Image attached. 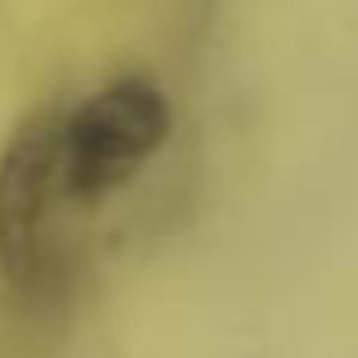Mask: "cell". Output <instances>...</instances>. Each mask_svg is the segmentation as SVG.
I'll list each match as a JSON object with an SVG mask.
<instances>
[{
	"label": "cell",
	"mask_w": 358,
	"mask_h": 358,
	"mask_svg": "<svg viewBox=\"0 0 358 358\" xmlns=\"http://www.w3.org/2000/svg\"><path fill=\"white\" fill-rule=\"evenodd\" d=\"M173 131L168 96L145 78H118L59 114V195L109 200L164 150Z\"/></svg>",
	"instance_id": "1"
},
{
	"label": "cell",
	"mask_w": 358,
	"mask_h": 358,
	"mask_svg": "<svg viewBox=\"0 0 358 358\" xmlns=\"http://www.w3.org/2000/svg\"><path fill=\"white\" fill-rule=\"evenodd\" d=\"M59 200V114H36L0 155V272L14 290L41 281L45 227Z\"/></svg>",
	"instance_id": "2"
}]
</instances>
